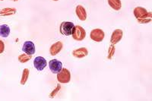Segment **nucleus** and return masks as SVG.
<instances>
[{
	"instance_id": "1",
	"label": "nucleus",
	"mask_w": 152,
	"mask_h": 101,
	"mask_svg": "<svg viewBox=\"0 0 152 101\" xmlns=\"http://www.w3.org/2000/svg\"><path fill=\"white\" fill-rule=\"evenodd\" d=\"M72 35V37L74 40H78V41H81L86 37V32H85V30L82 27L77 25L75 26L74 28H73Z\"/></svg>"
},
{
	"instance_id": "2",
	"label": "nucleus",
	"mask_w": 152,
	"mask_h": 101,
	"mask_svg": "<svg viewBox=\"0 0 152 101\" xmlns=\"http://www.w3.org/2000/svg\"><path fill=\"white\" fill-rule=\"evenodd\" d=\"M74 27L75 25L72 22H70V21H64L60 25V28H59L60 29V33L62 35H64V36H70L72 34Z\"/></svg>"
},
{
	"instance_id": "3",
	"label": "nucleus",
	"mask_w": 152,
	"mask_h": 101,
	"mask_svg": "<svg viewBox=\"0 0 152 101\" xmlns=\"http://www.w3.org/2000/svg\"><path fill=\"white\" fill-rule=\"evenodd\" d=\"M57 79L59 83L66 84L70 81L71 79V74L67 69H62V70L57 73Z\"/></svg>"
},
{
	"instance_id": "4",
	"label": "nucleus",
	"mask_w": 152,
	"mask_h": 101,
	"mask_svg": "<svg viewBox=\"0 0 152 101\" xmlns=\"http://www.w3.org/2000/svg\"><path fill=\"white\" fill-rule=\"evenodd\" d=\"M134 15L137 19L144 18H152L151 12H148L145 9L142 7H136L133 11Z\"/></svg>"
},
{
	"instance_id": "5",
	"label": "nucleus",
	"mask_w": 152,
	"mask_h": 101,
	"mask_svg": "<svg viewBox=\"0 0 152 101\" xmlns=\"http://www.w3.org/2000/svg\"><path fill=\"white\" fill-rule=\"evenodd\" d=\"M90 37L94 41L99 43V42H101L104 40V37H105V34H104V31H102L101 29L96 28V29H94L93 31H91Z\"/></svg>"
},
{
	"instance_id": "6",
	"label": "nucleus",
	"mask_w": 152,
	"mask_h": 101,
	"mask_svg": "<svg viewBox=\"0 0 152 101\" xmlns=\"http://www.w3.org/2000/svg\"><path fill=\"white\" fill-rule=\"evenodd\" d=\"M50 71L54 74L59 73L62 69V64L60 61L57 59H52L49 62Z\"/></svg>"
},
{
	"instance_id": "7",
	"label": "nucleus",
	"mask_w": 152,
	"mask_h": 101,
	"mask_svg": "<svg viewBox=\"0 0 152 101\" xmlns=\"http://www.w3.org/2000/svg\"><path fill=\"white\" fill-rule=\"evenodd\" d=\"M34 67L36 68L37 70L43 71L47 65V60L42 56H37L34 59Z\"/></svg>"
},
{
	"instance_id": "8",
	"label": "nucleus",
	"mask_w": 152,
	"mask_h": 101,
	"mask_svg": "<svg viewBox=\"0 0 152 101\" xmlns=\"http://www.w3.org/2000/svg\"><path fill=\"white\" fill-rule=\"evenodd\" d=\"M123 32L122 30L120 29H116L113 32L112 36H111L110 39V43L112 44H116L117 43H119L120 40L123 38Z\"/></svg>"
},
{
	"instance_id": "9",
	"label": "nucleus",
	"mask_w": 152,
	"mask_h": 101,
	"mask_svg": "<svg viewBox=\"0 0 152 101\" xmlns=\"http://www.w3.org/2000/svg\"><path fill=\"white\" fill-rule=\"evenodd\" d=\"M23 52L28 54V55H33L35 53V46L34 43L31 41L24 42L22 48Z\"/></svg>"
},
{
	"instance_id": "10",
	"label": "nucleus",
	"mask_w": 152,
	"mask_h": 101,
	"mask_svg": "<svg viewBox=\"0 0 152 101\" xmlns=\"http://www.w3.org/2000/svg\"><path fill=\"white\" fill-rule=\"evenodd\" d=\"M62 47H63V43L61 41H58L53 44L50 49V53L51 56L57 55L62 50Z\"/></svg>"
},
{
	"instance_id": "11",
	"label": "nucleus",
	"mask_w": 152,
	"mask_h": 101,
	"mask_svg": "<svg viewBox=\"0 0 152 101\" xmlns=\"http://www.w3.org/2000/svg\"><path fill=\"white\" fill-rule=\"evenodd\" d=\"M76 15L81 21H85L87 19V12L85 8L81 5H78L75 9Z\"/></svg>"
},
{
	"instance_id": "12",
	"label": "nucleus",
	"mask_w": 152,
	"mask_h": 101,
	"mask_svg": "<svg viewBox=\"0 0 152 101\" xmlns=\"http://www.w3.org/2000/svg\"><path fill=\"white\" fill-rule=\"evenodd\" d=\"M88 54V51L85 47H81V48L77 49V50H74L72 52V55L78 59L84 58V57L87 56Z\"/></svg>"
},
{
	"instance_id": "13",
	"label": "nucleus",
	"mask_w": 152,
	"mask_h": 101,
	"mask_svg": "<svg viewBox=\"0 0 152 101\" xmlns=\"http://www.w3.org/2000/svg\"><path fill=\"white\" fill-rule=\"evenodd\" d=\"M108 4L114 10L119 11L121 9L122 3L120 0H108Z\"/></svg>"
},
{
	"instance_id": "14",
	"label": "nucleus",
	"mask_w": 152,
	"mask_h": 101,
	"mask_svg": "<svg viewBox=\"0 0 152 101\" xmlns=\"http://www.w3.org/2000/svg\"><path fill=\"white\" fill-rule=\"evenodd\" d=\"M10 34V28L7 24L0 25V36L2 37H7Z\"/></svg>"
},
{
	"instance_id": "15",
	"label": "nucleus",
	"mask_w": 152,
	"mask_h": 101,
	"mask_svg": "<svg viewBox=\"0 0 152 101\" xmlns=\"http://www.w3.org/2000/svg\"><path fill=\"white\" fill-rule=\"evenodd\" d=\"M16 13V9L14 8H5V9L0 10V15L2 16H10L13 15Z\"/></svg>"
},
{
	"instance_id": "16",
	"label": "nucleus",
	"mask_w": 152,
	"mask_h": 101,
	"mask_svg": "<svg viewBox=\"0 0 152 101\" xmlns=\"http://www.w3.org/2000/svg\"><path fill=\"white\" fill-rule=\"evenodd\" d=\"M29 73H30L29 69H24L22 73V76H21V84L24 85V84H26L27 81H28V77H29Z\"/></svg>"
},
{
	"instance_id": "17",
	"label": "nucleus",
	"mask_w": 152,
	"mask_h": 101,
	"mask_svg": "<svg viewBox=\"0 0 152 101\" xmlns=\"http://www.w3.org/2000/svg\"><path fill=\"white\" fill-rule=\"evenodd\" d=\"M32 57V55H28L27 53L25 54H21L18 56V61L21 63H24V62H28L30 59H31Z\"/></svg>"
},
{
	"instance_id": "18",
	"label": "nucleus",
	"mask_w": 152,
	"mask_h": 101,
	"mask_svg": "<svg viewBox=\"0 0 152 101\" xmlns=\"http://www.w3.org/2000/svg\"><path fill=\"white\" fill-rule=\"evenodd\" d=\"M114 53H115V47H114V44H111V46H110L109 48V53H108V57L107 58L109 59H111L113 58L114 55Z\"/></svg>"
},
{
	"instance_id": "19",
	"label": "nucleus",
	"mask_w": 152,
	"mask_h": 101,
	"mask_svg": "<svg viewBox=\"0 0 152 101\" xmlns=\"http://www.w3.org/2000/svg\"><path fill=\"white\" fill-rule=\"evenodd\" d=\"M151 18H141V19H137L138 21L141 24H146V23H148L150 21H151Z\"/></svg>"
},
{
	"instance_id": "20",
	"label": "nucleus",
	"mask_w": 152,
	"mask_h": 101,
	"mask_svg": "<svg viewBox=\"0 0 152 101\" xmlns=\"http://www.w3.org/2000/svg\"><path fill=\"white\" fill-rule=\"evenodd\" d=\"M5 50V44H4L3 41L0 40V54L2 53Z\"/></svg>"
},
{
	"instance_id": "21",
	"label": "nucleus",
	"mask_w": 152,
	"mask_h": 101,
	"mask_svg": "<svg viewBox=\"0 0 152 101\" xmlns=\"http://www.w3.org/2000/svg\"><path fill=\"white\" fill-rule=\"evenodd\" d=\"M13 1H18V0H13Z\"/></svg>"
},
{
	"instance_id": "22",
	"label": "nucleus",
	"mask_w": 152,
	"mask_h": 101,
	"mask_svg": "<svg viewBox=\"0 0 152 101\" xmlns=\"http://www.w3.org/2000/svg\"><path fill=\"white\" fill-rule=\"evenodd\" d=\"M53 1H58V0H53Z\"/></svg>"
},
{
	"instance_id": "23",
	"label": "nucleus",
	"mask_w": 152,
	"mask_h": 101,
	"mask_svg": "<svg viewBox=\"0 0 152 101\" xmlns=\"http://www.w3.org/2000/svg\"><path fill=\"white\" fill-rule=\"evenodd\" d=\"M0 1H2V0H0Z\"/></svg>"
}]
</instances>
